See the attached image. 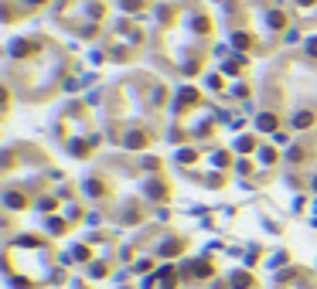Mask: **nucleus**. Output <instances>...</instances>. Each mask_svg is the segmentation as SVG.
Listing matches in <instances>:
<instances>
[{"label":"nucleus","instance_id":"f03ea898","mask_svg":"<svg viewBox=\"0 0 317 289\" xmlns=\"http://www.w3.org/2000/svg\"><path fill=\"white\" fill-rule=\"evenodd\" d=\"M294 126H310V112H300V116L294 119Z\"/></svg>","mask_w":317,"mask_h":289},{"label":"nucleus","instance_id":"20e7f679","mask_svg":"<svg viewBox=\"0 0 317 289\" xmlns=\"http://www.w3.org/2000/svg\"><path fill=\"white\" fill-rule=\"evenodd\" d=\"M314 187H317V180H314Z\"/></svg>","mask_w":317,"mask_h":289},{"label":"nucleus","instance_id":"f257e3e1","mask_svg":"<svg viewBox=\"0 0 317 289\" xmlns=\"http://www.w3.org/2000/svg\"><path fill=\"white\" fill-rule=\"evenodd\" d=\"M273 126H276V116L263 112V116H260V130H273Z\"/></svg>","mask_w":317,"mask_h":289},{"label":"nucleus","instance_id":"7ed1b4c3","mask_svg":"<svg viewBox=\"0 0 317 289\" xmlns=\"http://www.w3.org/2000/svg\"><path fill=\"white\" fill-rule=\"evenodd\" d=\"M307 51H310V55L317 58V38H314V41H310V45H307Z\"/></svg>","mask_w":317,"mask_h":289}]
</instances>
